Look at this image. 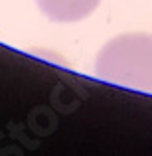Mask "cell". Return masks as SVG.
Listing matches in <instances>:
<instances>
[{
    "label": "cell",
    "instance_id": "cell-2",
    "mask_svg": "<svg viewBox=\"0 0 152 156\" xmlns=\"http://www.w3.org/2000/svg\"><path fill=\"white\" fill-rule=\"evenodd\" d=\"M101 0H36L40 12L51 22H79L95 12Z\"/></svg>",
    "mask_w": 152,
    "mask_h": 156
},
{
    "label": "cell",
    "instance_id": "cell-1",
    "mask_svg": "<svg viewBox=\"0 0 152 156\" xmlns=\"http://www.w3.org/2000/svg\"><path fill=\"white\" fill-rule=\"evenodd\" d=\"M93 69L103 81L152 93V34L130 32L111 38L97 53Z\"/></svg>",
    "mask_w": 152,
    "mask_h": 156
}]
</instances>
